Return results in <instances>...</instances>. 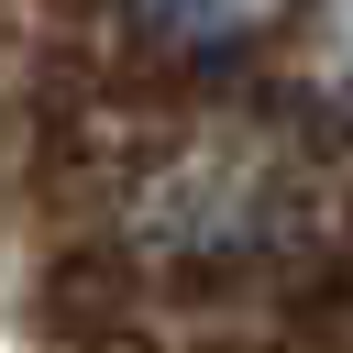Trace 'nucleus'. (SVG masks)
I'll return each instance as SVG.
<instances>
[{"label":"nucleus","mask_w":353,"mask_h":353,"mask_svg":"<svg viewBox=\"0 0 353 353\" xmlns=\"http://www.w3.org/2000/svg\"><path fill=\"white\" fill-rule=\"evenodd\" d=\"M143 11V33H165V44H243V33H265L276 22V0H132Z\"/></svg>","instance_id":"obj_1"}]
</instances>
